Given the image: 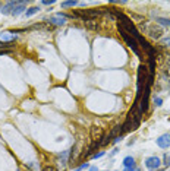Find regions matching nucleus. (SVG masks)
I'll return each instance as SVG.
<instances>
[{"mask_svg": "<svg viewBox=\"0 0 170 171\" xmlns=\"http://www.w3.org/2000/svg\"><path fill=\"white\" fill-rule=\"evenodd\" d=\"M56 2L54 0H50V2H41V5H44V6H50V5H54Z\"/></svg>", "mask_w": 170, "mask_h": 171, "instance_id": "nucleus-22", "label": "nucleus"}, {"mask_svg": "<svg viewBox=\"0 0 170 171\" xmlns=\"http://www.w3.org/2000/svg\"><path fill=\"white\" fill-rule=\"evenodd\" d=\"M27 5H28V2H19V5L13 9L12 15L13 16H19L21 13H23V10H27Z\"/></svg>", "mask_w": 170, "mask_h": 171, "instance_id": "nucleus-9", "label": "nucleus"}, {"mask_svg": "<svg viewBox=\"0 0 170 171\" xmlns=\"http://www.w3.org/2000/svg\"><path fill=\"white\" fill-rule=\"evenodd\" d=\"M164 75H166V76H170V56H167V60H166Z\"/></svg>", "mask_w": 170, "mask_h": 171, "instance_id": "nucleus-16", "label": "nucleus"}, {"mask_svg": "<svg viewBox=\"0 0 170 171\" xmlns=\"http://www.w3.org/2000/svg\"><path fill=\"white\" fill-rule=\"evenodd\" d=\"M69 156H70V149H69V151H63L62 154L59 155V161L62 162L63 165H66L69 162Z\"/></svg>", "mask_w": 170, "mask_h": 171, "instance_id": "nucleus-11", "label": "nucleus"}, {"mask_svg": "<svg viewBox=\"0 0 170 171\" xmlns=\"http://www.w3.org/2000/svg\"><path fill=\"white\" fill-rule=\"evenodd\" d=\"M90 171H98V170H97V167H90Z\"/></svg>", "mask_w": 170, "mask_h": 171, "instance_id": "nucleus-25", "label": "nucleus"}, {"mask_svg": "<svg viewBox=\"0 0 170 171\" xmlns=\"http://www.w3.org/2000/svg\"><path fill=\"white\" fill-rule=\"evenodd\" d=\"M68 18H70V16L66 15V13L59 12V13H56V15H53V16L49 18V23H51V25H57V27H62V25L66 23V19H68Z\"/></svg>", "mask_w": 170, "mask_h": 171, "instance_id": "nucleus-3", "label": "nucleus"}, {"mask_svg": "<svg viewBox=\"0 0 170 171\" xmlns=\"http://www.w3.org/2000/svg\"><path fill=\"white\" fill-rule=\"evenodd\" d=\"M76 5H79V2H62V7H74Z\"/></svg>", "mask_w": 170, "mask_h": 171, "instance_id": "nucleus-15", "label": "nucleus"}, {"mask_svg": "<svg viewBox=\"0 0 170 171\" xmlns=\"http://www.w3.org/2000/svg\"><path fill=\"white\" fill-rule=\"evenodd\" d=\"M139 28L144 31V34H147L148 37L153 40H160L163 37V29H161V27L157 25V23H144L142 22L141 25H139Z\"/></svg>", "mask_w": 170, "mask_h": 171, "instance_id": "nucleus-1", "label": "nucleus"}, {"mask_svg": "<svg viewBox=\"0 0 170 171\" xmlns=\"http://www.w3.org/2000/svg\"><path fill=\"white\" fill-rule=\"evenodd\" d=\"M120 140H122V135H119V136H116V138H114V140H113V144H119Z\"/></svg>", "mask_w": 170, "mask_h": 171, "instance_id": "nucleus-23", "label": "nucleus"}, {"mask_svg": "<svg viewBox=\"0 0 170 171\" xmlns=\"http://www.w3.org/2000/svg\"><path fill=\"white\" fill-rule=\"evenodd\" d=\"M84 23L88 29H94V31H97V29L100 28V23L97 22V19H88V21H84Z\"/></svg>", "mask_w": 170, "mask_h": 171, "instance_id": "nucleus-10", "label": "nucleus"}, {"mask_svg": "<svg viewBox=\"0 0 170 171\" xmlns=\"http://www.w3.org/2000/svg\"><path fill=\"white\" fill-rule=\"evenodd\" d=\"M160 164H161V161H160L159 156H148L147 160H145V167H147L150 171L159 170Z\"/></svg>", "mask_w": 170, "mask_h": 171, "instance_id": "nucleus-6", "label": "nucleus"}, {"mask_svg": "<svg viewBox=\"0 0 170 171\" xmlns=\"http://www.w3.org/2000/svg\"><path fill=\"white\" fill-rule=\"evenodd\" d=\"M135 171H141V170H139V168H135Z\"/></svg>", "mask_w": 170, "mask_h": 171, "instance_id": "nucleus-26", "label": "nucleus"}, {"mask_svg": "<svg viewBox=\"0 0 170 171\" xmlns=\"http://www.w3.org/2000/svg\"><path fill=\"white\" fill-rule=\"evenodd\" d=\"M154 104L157 105V107H161V105H163V99L160 98V97H155V98H154Z\"/></svg>", "mask_w": 170, "mask_h": 171, "instance_id": "nucleus-17", "label": "nucleus"}, {"mask_svg": "<svg viewBox=\"0 0 170 171\" xmlns=\"http://www.w3.org/2000/svg\"><path fill=\"white\" fill-rule=\"evenodd\" d=\"M157 145H159L160 148H163V149L169 148V146H170V135H169V133L161 135V136L157 139Z\"/></svg>", "mask_w": 170, "mask_h": 171, "instance_id": "nucleus-7", "label": "nucleus"}, {"mask_svg": "<svg viewBox=\"0 0 170 171\" xmlns=\"http://www.w3.org/2000/svg\"><path fill=\"white\" fill-rule=\"evenodd\" d=\"M155 22H159L160 25H164V27H169L170 28V19L169 18H157Z\"/></svg>", "mask_w": 170, "mask_h": 171, "instance_id": "nucleus-14", "label": "nucleus"}, {"mask_svg": "<svg viewBox=\"0 0 170 171\" xmlns=\"http://www.w3.org/2000/svg\"><path fill=\"white\" fill-rule=\"evenodd\" d=\"M117 152H119V149H113V151H112V154H110V156H113V155H116Z\"/></svg>", "mask_w": 170, "mask_h": 171, "instance_id": "nucleus-24", "label": "nucleus"}, {"mask_svg": "<svg viewBox=\"0 0 170 171\" xmlns=\"http://www.w3.org/2000/svg\"><path fill=\"white\" fill-rule=\"evenodd\" d=\"M119 31H120V35H122V37H123V40L126 41V44L129 45V48H132V51H134L138 57H142V53H141V50H139V44L136 43V40L134 38V37H132V35L126 31L125 28L120 25V23H119Z\"/></svg>", "mask_w": 170, "mask_h": 171, "instance_id": "nucleus-2", "label": "nucleus"}, {"mask_svg": "<svg viewBox=\"0 0 170 171\" xmlns=\"http://www.w3.org/2000/svg\"><path fill=\"white\" fill-rule=\"evenodd\" d=\"M18 5H19V2H9V3H6V5L0 9V12H2L3 15H12L13 9H15Z\"/></svg>", "mask_w": 170, "mask_h": 171, "instance_id": "nucleus-8", "label": "nucleus"}, {"mask_svg": "<svg viewBox=\"0 0 170 171\" xmlns=\"http://www.w3.org/2000/svg\"><path fill=\"white\" fill-rule=\"evenodd\" d=\"M38 10H40V7H38V6H32V7H29L28 10H25V16H27V18L32 16V15H35V13H38Z\"/></svg>", "mask_w": 170, "mask_h": 171, "instance_id": "nucleus-13", "label": "nucleus"}, {"mask_svg": "<svg viewBox=\"0 0 170 171\" xmlns=\"http://www.w3.org/2000/svg\"><path fill=\"white\" fill-rule=\"evenodd\" d=\"M161 47H170V37L161 40Z\"/></svg>", "mask_w": 170, "mask_h": 171, "instance_id": "nucleus-18", "label": "nucleus"}, {"mask_svg": "<svg viewBox=\"0 0 170 171\" xmlns=\"http://www.w3.org/2000/svg\"><path fill=\"white\" fill-rule=\"evenodd\" d=\"M91 139H92V142H98L101 145V139H104V132H103L101 127L98 126L91 127Z\"/></svg>", "mask_w": 170, "mask_h": 171, "instance_id": "nucleus-5", "label": "nucleus"}, {"mask_svg": "<svg viewBox=\"0 0 170 171\" xmlns=\"http://www.w3.org/2000/svg\"><path fill=\"white\" fill-rule=\"evenodd\" d=\"M16 38V31H5L0 34V43H5V44H13Z\"/></svg>", "mask_w": 170, "mask_h": 171, "instance_id": "nucleus-4", "label": "nucleus"}, {"mask_svg": "<svg viewBox=\"0 0 170 171\" xmlns=\"http://www.w3.org/2000/svg\"><path fill=\"white\" fill-rule=\"evenodd\" d=\"M43 171H57V168L54 165H47L43 168Z\"/></svg>", "mask_w": 170, "mask_h": 171, "instance_id": "nucleus-19", "label": "nucleus"}, {"mask_svg": "<svg viewBox=\"0 0 170 171\" xmlns=\"http://www.w3.org/2000/svg\"><path fill=\"white\" fill-rule=\"evenodd\" d=\"M155 171H163V170H155Z\"/></svg>", "mask_w": 170, "mask_h": 171, "instance_id": "nucleus-27", "label": "nucleus"}, {"mask_svg": "<svg viewBox=\"0 0 170 171\" xmlns=\"http://www.w3.org/2000/svg\"><path fill=\"white\" fill-rule=\"evenodd\" d=\"M101 156H104V151L98 152V154H94L92 155V160H98V158H101Z\"/></svg>", "mask_w": 170, "mask_h": 171, "instance_id": "nucleus-20", "label": "nucleus"}, {"mask_svg": "<svg viewBox=\"0 0 170 171\" xmlns=\"http://www.w3.org/2000/svg\"><path fill=\"white\" fill-rule=\"evenodd\" d=\"M123 167L125 168H135V158L134 156H126L123 160Z\"/></svg>", "mask_w": 170, "mask_h": 171, "instance_id": "nucleus-12", "label": "nucleus"}, {"mask_svg": "<svg viewBox=\"0 0 170 171\" xmlns=\"http://www.w3.org/2000/svg\"><path fill=\"white\" fill-rule=\"evenodd\" d=\"M163 161H164L163 164H164L166 167H169V165H170V155H169V156H167V155H164V158H163Z\"/></svg>", "mask_w": 170, "mask_h": 171, "instance_id": "nucleus-21", "label": "nucleus"}]
</instances>
